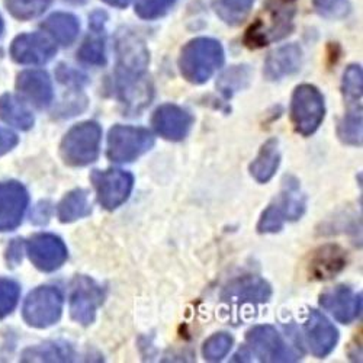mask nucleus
I'll list each match as a JSON object with an SVG mask.
<instances>
[{
    "label": "nucleus",
    "instance_id": "21",
    "mask_svg": "<svg viewBox=\"0 0 363 363\" xmlns=\"http://www.w3.org/2000/svg\"><path fill=\"white\" fill-rule=\"evenodd\" d=\"M16 87L38 108H47L52 102V83L45 72L26 70L21 73Z\"/></svg>",
    "mask_w": 363,
    "mask_h": 363
},
{
    "label": "nucleus",
    "instance_id": "4",
    "mask_svg": "<svg viewBox=\"0 0 363 363\" xmlns=\"http://www.w3.org/2000/svg\"><path fill=\"white\" fill-rule=\"evenodd\" d=\"M325 116L324 96L313 84H299L291 99V119L298 134L310 137L323 124Z\"/></svg>",
    "mask_w": 363,
    "mask_h": 363
},
{
    "label": "nucleus",
    "instance_id": "43",
    "mask_svg": "<svg viewBox=\"0 0 363 363\" xmlns=\"http://www.w3.org/2000/svg\"><path fill=\"white\" fill-rule=\"evenodd\" d=\"M108 5L115 6V8H127L130 5L131 0H104Z\"/></svg>",
    "mask_w": 363,
    "mask_h": 363
},
{
    "label": "nucleus",
    "instance_id": "13",
    "mask_svg": "<svg viewBox=\"0 0 363 363\" xmlns=\"http://www.w3.org/2000/svg\"><path fill=\"white\" fill-rule=\"evenodd\" d=\"M272 296L270 285L260 277L246 275L233 279L223 289L221 299L231 304H264Z\"/></svg>",
    "mask_w": 363,
    "mask_h": 363
},
{
    "label": "nucleus",
    "instance_id": "20",
    "mask_svg": "<svg viewBox=\"0 0 363 363\" xmlns=\"http://www.w3.org/2000/svg\"><path fill=\"white\" fill-rule=\"evenodd\" d=\"M302 50L296 44H288L272 51L264 63V76L267 80H281L295 74L301 69Z\"/></svg>",
    "mask_w": 363,
    "mask_h": 363
},
{
    "label": "nucleus",
    "instance_id": "44",
    "mask_svg": "<svg viewBox=\"0 0 363 363\" xmlns=\"http://www.w3.org/2000/svg\"><path fill=\"white\" fill-rule=\"evenodd\" d=\"M4 34V21H2V16H0V37H2Z\"/></svg>",
    "mask_w": 363,
    "mask_h": 363
},
{
    "label": "nucleus",
    "instance_id": "40",
    "mask_svg": "<svg viewBox=\"0 0 363 363\" xmlns=\"http://www.w3.org/2000/svg\"><path fill=\"white\" fill-rule=\"evenodd\" d=\"M58 79L62 83H67V84H74V86H80L82 83L86 82V77L82 76L80 73L67 69L65 66H62V69L58 70Z\"/></svg>",
    "mask_w": 363,
    "mask_h": 363
},
{
    "label": "nucleus",
    "instance_id": "17",
    "mask_svg": "<svg viewBox=\"0 0 363 363\" xmlns=\"http://www.w3.org/2000/svg\"><path fill=\"white\" fill-rule=\"evenodd\" d=\"M320 306L339 323L350 324L360 315L362 294L356 295L347 286H336L320 296Z\"/></svg>",
    "mask_w": 363,
    "mask_h": 363
},
{
    "label": "nucleus",
    "instance_id": "9",
    "mask_svg": "<svg viewBox=\"0 0 363 363\" xmlns=\"http://www.w3.org/2000/svg\"><path fill=\"white\" fill-rule=\"evenodd\" d=\"M104 301L105 289L99 284L89 277L74 278L70 294V314L76 323L82 325L92 324Z\"/></svg>",
    "mask_w": 363,
    "mask_h": 363
},
{
    "label": "nucleus",
    "instance_id": "8",
    "mask_svg": "<svg viewBox=\"0 0 363 363\" xmlns=\"http://www.w3.org/2000/svg\"><path fill=\"white\" fill-rule=\"evenodd\" d=\"M249 349L259 357L260 362L286 363L296 362L298 353L294 352L289 345L284 340L281 333L272 325H256L250 328L246 335Z\"/></svg>",
    "mask_w": 363,
    "mask_h": 363
},
{
    "label": "nucleus",
    "instance_id": "1",
    "mask_svg": "<svg viewBox=\"0 0 363 363\" xmlns=\"http://www.w3.org/2000/svg\"><path fill=\"white\" fill-rule=\"evenodd\" d=\"M223 65V45L213 38L192 40L184 47L179 57L182 76L194 84L206 83Z\"/></svg>",
    "mask_w": 363,
    "mask_h": 363
},
{
    "label": "nucleus",
    "instance_id": "27",
    "mask_svg": "<svg viewBox=\"0 0 363 363\" xmlns=\"http://www.w3.org/2000/svg\"><path fill=\"white\" fill-rule=\"evenodd\" d=\"M74 350L67 343L48 342L29 347L23 352V362H72Z\"/></svg>",
    "mask_w": 363,
    "mask_h": 363
},
{
    "label": "nucleus",
    "instance_id": "15",
    "mask_svg": "<svg viewBox=\"0 0 363 363\" xmlns=\"http://www.w3.org/2000/svg\"><path fill=\"white\" fill-rule=\"evenodd\" d=\"M307 345L311 353L323 359L335 350L339 342V331L320 311L311 310L304 325Z\"/></svg>",
    "mask_w": 363,
    "mask_h": 363
},
{
    "label": "nucleus",
    "instance_id": "11",
    "mask_svg": "<svg viewBox=\"0 0 363 363\" xmlns=\"http://www.w3.org/2000/svg\"><path fill=\"white\" fill-rule=\"evenodd\" d=\"M26 252L37 269L54 272L67 260L65 241L54 234H37L28 241Z\"/></svg>",
    "mask_w": 363,
    "mask_h": 363
},
{
    "label": "nucleus",
    "instance_id": "34",
    "mask_svg": "<svg viewBox=\"0 0 363 363\" xmlns=\"http://www.w3.org/2000/svg\"><path fill=\"white\" fill-rule=\"evenodd\" d=\"M233 347V337L227 333H216L211 336L202 347V354L208 362L223 360Z\"/></svg>",
    "mask_w": 363,
    "mask_h": 363
},
{
    "label": "nucleus",
    "instance_id": "22",
    "mask_svg": "<svg viewBox=\"0 0 363 363\" xmlns=\"http://www.w3.org/2000/svg\"><path fill=\"white\" fill-rule=\"evenodd\" d=\"M281 164L279 141L269 138L259 150L256 159L250 164V174L259 184H267L274 179Z\"/></svg>",
    "mask_w": 363,
    "mask_h": 363
},
{
    "label": "nucleus",
    "instance_id": "2",
    "mask_svg": "<svg viewBox=\"0 0 363 363\" xmlns=\"http://www.w3.org/2000/svg\"><path fill=\"white\" fill-rule=\"evenodd\" d=\"M295 0H269L266 16L257 19L249 29L245 43L250 48H262L288 37L294 29Z\"/></svg>",
    "mask_w": 363,
    "mask_h": 363
},
{
    "label": "nucleus",
    "instance_id": "24",
    "mask_svg": "<svg viewBox=\"0 0 363 363\" xmlns=\"http://www.w3.org/2000/svg\"><path fill=\"white\" fill-rule=\"evenodd\" d=\"M45 31L62 45H72L79 35V21L70 13H54L43 23Z\"/></svg>",
    "mask_w": 363,
    "mask_h": 363
},
{
    "label": "nucleus",
    "instance_id": "35",
    "mask_svg": "<svg viewBox=\"0 0 363 363\" xmlns=\"http://www.w3.org/2000/svg\"><path fill=\"white\" fill-rule=\"evenodd\" d=\"M176 0H137L135 13L143 19H157L166 15Z\"/></svg>",
    "mask_w": 363,
    "mask_h": 363
},
{
    "label": "nucleus",
    "instance_id": "45",
    "mask_svg": "<svg viewBox=\"0 0 363 363\" xmlns=\"http://www.w3.org/2000/svg\"><path fill=\"white\" fill-rule=\"evenodd\" d=\"M67 2H70V4H83L84 2V0H67Z\"/></svg>",
    "mask_w": 363,
    "mask_h": 363
},
{
    "label": "nucleus",
    "instance_id": "41",
    "mask_svg": "<svg viewBox=\"0 0 363 363\" xmlns=\"http://www.w3.org/2000/svg\"><path fill=\"white\" fill-rule=\"evenodd\" d=\"M106 22V13L105 12H95L90 16V28L92 31H104Z\"/></svg>",
    "mask_w": 363,
    "mask_h": 363
},
{
    "label": "nucleus",
    "instance_id": "18",
    "mask_svg": "<svg viewBox=\"0 0 363 363\" xmlns=\"http://www.w3.org/2000/svg\"><path fill=\"white\" fill-rule=\"evenodd\" d=\"M55 45L41 34H25L18 37L11 48V54L21 65H45L55 55Z\"/></svg>",
    "mask_w": 363,
    "mask_h": 363
},
{
    "label": "nucleus",
    "instance_id": "38",
    "mask_svg": "<svg viewBox=\"0 0 363 363\" xmlns=\"http://www.w3.org/2000/svg\"><path fill=\"white\" fill-rule=\"evenodd\" d=\"M317 11L331 19L345 18L350 11L349 0H313Z\"/></svg>",
    "mask_w": 363,
    "mask_h": 363
},
{
    "label": "nucleus",
    "instance_id": "42",
    "mask_svg": "<svg viewBox=\"0 0 363 363\" xmlns=\"http://www.w3.org/2000/svg\"><path fill=\"white\" fill-rule=\"evenodd\" d=\"M21 252H22V245L21 243H18V240L15 241V243L9 247V260L12 262V263H18L19 260H21V257H22V255H21Z\"/></svg>",
    "mask_w": 363,
    "mask_h": 363
},
{
    "label": "nucleus",
    "instance_id": "26",
    "mask_svg": "<svg viewBox=\"0 0 363 363\" xmlns=\"http://www.w3.org/2000/svg\"><path fill=\"white\" fill-rule=\"evenodd\" d=\"M0 119L23 131L34 125V115L31 111L13 95H4L0 98Z\"/></svg>",
    "mask_w": 363,
    "mask_h": 363
},
{
    "label": "nucleus",
    "instance_id": "14",
    "mask_svg": "<svg viewBox=\"0 0 363 363\" xmlns=\"http://www.w3.org/2000/svg\"><path fill=\"white\" fill-rule=\"evenodd\" d=\"M116 92L127 115H138L153 99V86L147 74L116 76Z\"/></svg>",
    "mask_w": 363,
    "mask_h": 363
},
{
    "label": "nucleus",
    "instance_id": "3",
    "mask_svg": "<svg viewBox=\"0 0 363 363\" xmlns=\"http://www.w3.org/2000/svg\"><path fill=\"white\" fill-rule=\"evenodd\" d=\"M102 128L95 121L74 125L63 138L60 153L66 164L83 167L98 160L101 155Z\"/></svg>",
    "mask_w": 363,
    "mask_h": 363
},
{
    "label": "nucleus",
    "instance_id": "29",
    "mask_svg": "<svg viewBox=\"0 0 363 363\" xmlns=\"http://www.w3.org/2000/svg\"><path fill=\"white\" fill-rule=\"evenodd\" d=\"M256 0H213L216 13L228 25H240L249 16Z\"/></svg>",
    "mask_w": 363,
    "mask_h": 363
},
{
    "label": "nucleus",
    "instance_id": "6",
    "mask_svg": "<svg viewBox=\"0 0 363 363\" xmlns=\"http://www.w3.org/2000/svg\"><path fill=\"white\" fill-rule=\"evenodd\" d=\"M63 313V295L54 286H40L28 295L23 306L25 321L37 328L55 324Z\"/></svg>",
    "mask_w": 363,
    "mask_h": 363
},
{
    "label": "nucleus",
    "instance_id": "7",
    "mask_svg": "<svg viewBox=\"0 0 363 363\" xmlns=\"http://www.w3.org/2000/svg\"><path fill=\"white\" fill-rule=\"evenodd\" d=\"M90 180L96 191L98 202L108 211L125 203L134 188V176L130 172L118 169L94 170Z\"/></svg>",
    "mask_w": 363,
    "mask_h": 363
},
{
    "label": "nucleus",
    "instance_id": "32",
    "mask_svg": "<svg viewBox=\"0 0 363 363\" xmlns=\"http://www.w3.org/2000/svg\"><path fill=\"white\" fill-rule=\"evenodd\" d=\"M52 0H6L11 13L22 21L33 19L44 13Z\"/></svg>",
    "mask_w": 363,
    "mask_h": 363
},
{
    "label": "nucleus",
    "instance_id": "19",
    "mask_svg": "<svg viewBox=\"0 0 363 363\" xmlns=\"http://www.w3.org/2000/svg\"><path fill=\"white\" fill-rule=\"evenodd\" d=\"M347 264L346 250L337 245H324L317 249L310 262V275L317 281L337 277Z\"/></svg>",
    "mask_w": 363,
    "mask_h": 363
},
{
    "label": "nucleus",
    "instance_id": "30",
    "mask_svg": "<svg viewBox=\"0 0 363 363\" xmlns=\"http://www.w3.org/2000/svg\"><path fill=\"white\" fill-rule=\"evenodd\" d=\"M363 121H362V106L354 105L342 119L337 125V135L339 138L353 147L362 145L363 137Z\"/></svg>",
    "mask_w": 363,
    "mask_h": 363
},
{
    "label": "nucleus",
    "instance_id": "37",
    "mask_svg": "<svg viewBox=\"0 0 363 363\" xmlns=\"http://www.w3.org/2000/svg\"><path fill=\"white\" fill-rule=\"evenodd\" d=\"M285 225V218L275 203L269 205L257 223V231L260 234H274L279 233Z\"/></svg>",
    "mask_w": 363,
    "mask_h": 363
},
{
    "label": "nucleus",
    "instance_id": "31",
    "mask_svg": "<svg viewBox=\"0 0 363 363\" xmlns=\"http://www.w3.org/2000/svg\"><path fill=\"white\" fill-rule=\"evenodd\" d=\"M95 37L87 38L79 50V58L90 66H104L106 63L104 31H94Z\"/></svg>",
    "mask_w": 363,
    "mask_h": 363
},
{
    "label": "nucleus",
    "instance_id": "36",
    "mask_svg": "<svg viewBox=\"0 0 363 363\" xmlns=\"http://www.w3.org/2000/svg\"><path fill=\"white\" fill-rule=\"evenodd\" d=\"M19 299V285L11 279L0 278V318L13 311Z\"/></svg>",
    "mask_w": 363,
    "mask_h": 363
},
{
    "label": "nucleus",
    "instance_id": "5",
    "mask_svg": "<svg viewBox=\"0 0 363 363\" xmlns=\"http://www.w3.org/2000/svg\"><path fill=\"white\" fill-rule=\"evenodd\" d=\"M155 145V137L147 128L115 125L108 134V159L113 163H131Z\"/></svg>",
    "mask_w": 363,
    "mask_h": 363
},
{
    "label": "nucleus",
    "instance_id": "16",
    "mask_svg": "<svg viewBox=\"0 0 363 363\" xmlns=\"http://www.w3.org/2000/svg\"><path fill=\"white\" fill-rule=\"evenodd\" d=\"M28 202V192L18 182L0 184V231L13 230L21 224Z\"/></svg>",
    "mask_w": 363,
    "mask_h": 363
},
{
    "label": "nucleus",
    "instance_id": "25",
    "mask_svg": "<svg viewBox=\"0 0 363 363\" xmlns=\"http://www.w3.org/2000/svg\"><path fill=\"white\" fill-rule=\"evenodd\" d=\"M57 213L62 223H73L92 214V203L89 201L87 192L83 189L69 192L58 203Z\"/></svg>",
    "mask_w": 363,
    "mask_h": 363
},
{
    "label": "nucleus",
    "instance_id": "28",
    "mask_svg": "<svg viewBox=\"0 0 363 363\" xmlns=\"http://www.w3.org/2000/svg\"><path fill=\"white\" fill-rule=\"evenodd\" d=\"M250 80L252 70L247 66H233L220 76L217 82L218 92L225 99H231L240 90L249 87Z\"/></svg>",
    "mask_w": 363,
    "mask_h": 363
},
{
    "label": "nucleus",
    "instance_id": "39",
    "mask_svg": "<svg viewBox=\"0 0 363 363\" xmlns=\"http://www.w3.org/2000/svg\"><path fill=\"white\" fill-rule=\"evenodd\" d=\"M18 144V137L9 131L0 127V156L6 155L15 145Z\"/></svg>",
    "mask_w": 363,
    "mask_h": 363
},
{
    "label": "nucleus",
    "instance_id": "12",
    "mask_svg": "<svg viewBox=\"0 0 363 363\" xmlns=\"http://www.w3.org/2000/svg\"><path fill=\"white\" fill-rule=\"evenodd\" d=\"M151 125L164 140L182 141L186 138L194 125V116L177 105L164 104L155 111Z\"/></svg>",
    "mask_w": 363,
    "mask_h": 363
},
{
    "label": "nucleus",
    "instance_id": "33",
    "mask_svg": "<svg viewBox=\"0 0 363 363\" xmlns=\"http://www.w3.org/2000/svg\"><path fill=\"white\" fill-rule=\"evenodd\" d=\"M343 95L350 105H360L363 90V73L360 66H349L343 74Z\"/></svg>",
    "mask_w": 363,
    "mask_h": 363
},
{
    "label": "nucleus",
    "instance_id": "23",
    "mask_svg": "<svg viewBox=\"0 0 363 363\" xmlns=\"http://www.w3.org/2000/svg\"><path fill=\"white\" fill-rule=\"evenodd\" d=\"M275 205L281 211L285 221H296L304 216L307 202H306V196L301 194L299 182L295 177L292 176L285 177L282 192Z\"/></svg>",
    "mask_w": 363,
    "mask_h": 363
},
{
    "label": "nucleus",
    "instance_id": "10",
    "mask_svg": "<svg viewBox=\"0 0 363 363\" xmlns=\"http://www.w3.org/2000/svg\"><path fill=\"white\" fill-rule=\"evenodd\" d=\"M116 76L145 74L150 52L141 37L133 31H121L116 37Z\"/></svg>",
    "mask_w": 363,
    "mask_h": 363
}]
</instances>
